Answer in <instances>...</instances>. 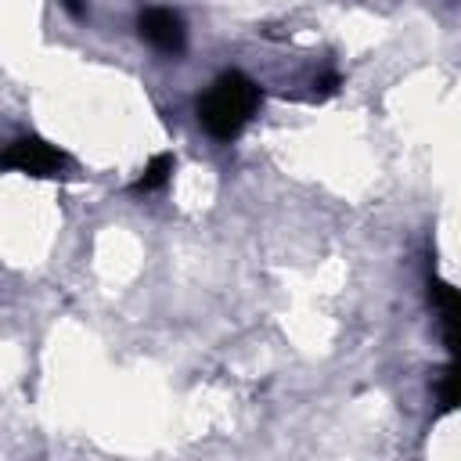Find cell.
<instances>
[{"label":"cell","instance_id":"cell-1","mask_svg":"<svg viewBox=\"0 0 461 461\" xmlns=\"http://www.w3.org/2000/svg\"><path fill=\"white\" fill-rule=\"evenodd\" d=\"M263 101V90L256 79H249L245 72L238 68H227L220 72L209 90L198 97V122L209 137L216 140H230L241 133V126L252 119V112L259 108Z\"/></svg>","mask_w":461,"mask_h":461},{"label":"cell","instance_id":"cell-2","mask_svg":"<svg viewBox=\"0 0 461 461\" xmlns=\"http://www.w3.org/2000/svg\"><path fill=\"white\" fill-rule=\"evenodd\" d=\"M429 303L439 313L443 342L450 353V364H447L439 389H436L439 411H461V288H454L439 277H429Z\"/></svg>","mask_w":461,"mask_h":461},{"label":"cell","instance_id":"cell-3","mask_svg":"<svg viewBox=\"0 0 461 461\" xmlns=\"http://www.w3.org/2000/svg\"><path fill=\"white\" fill-rule=\"evenodd\" d=\"M7 169L14 173H25V176H61V169H68V155L61 148H54L50 140L43 137H14L7 148H4V158H0Z\"/></svg>","mask_w":461,"mask_h":461},{"label":"cell","instance_id":"cell-4","mask_svg":"<svg viewBox=\"0 0 461 461\" xmlns=\"http://www.w3.org/2000/svg\"><path fill=\"white\" fill-rule=\"evenodd\" d=\"M137 32L144 43H151L162 54H184V47H187L184 18L169 7H144L137 14Z\"/></svg>","mask_w":461,"mask_h":461},{"label":"cell","instance_id":"cell-5","mask_svg":"<svg viewBox=\"0 0 461 461\" xmlns=\"http://www.w3.org/2000/svg\"><path fill=\"white\" fill-rule=\"evenodd\" d=\"M173 155L169 151H162V155H155L148 166H144V173L133 180V191L137 194H148V191H158V187H166V180L173 176Z\"/></svg>","mask_w":461,"mask_h":461},{"label":"cell","instance_id":"cell-6","mask_svg":"<svg viewBox=\"0 0 461 461\" xmlns=\"http://www.w3.org/2000/svg\"><path fill=\"white\" fill-rule=\"evenodd\" d=\"M335 86H339V76H324V79L317 83V97H328V94H335Z\"/></svg>","mask_w":461,"mask_h":461},{"label":"cell","instance_id":"cell-7","mask_svg":"<svg viewBox=\"0 0 461 461\" xmlns=\"http://www.w3.org/2000/svg\"><path fill=\"white\" fill-rule=\"evenodd\" d=\"M65 7H68V14H76V18H83V4L79 0H61Z\"/></svg>","mask_w":461,"mask_h":461}]
</instances>
